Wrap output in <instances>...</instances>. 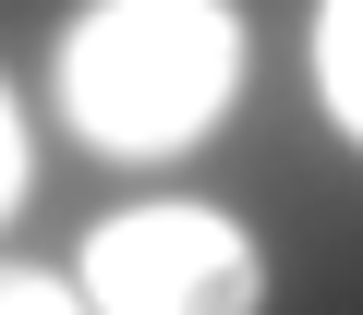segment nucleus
<instances>
[{"mask_svg": "<svg viewBox=\"0 0 363 315\" xmlns=\"http://www.w3.org/2000/svg\"><path fill=\"white\" fill-rule=\"evenodd\" d=\"M73 291L97 315H267V255L230 206L157 194V206H121L85 231Z\"/></svg>", "mask_w": 363, "mask_h": 315, "instance_id": "2", "label": "nucleus"}, {"mask_svg": "<svg viewBox=\"0 0 363 315\" xmlns=\"http://www.w3.org/2000/svg\"><path fill=\"white\" fill-rule=\"evenodd\" d=\"M0 315H97L73 279H49V267H0Z\"/></svg>", "mask_w": 363, "mask_h": 315, "instance_id": "4", "label": "nucleus"}, {"mask_svg": "<svg viewBox=\"0 0 363 315\" xmlns=\"http://www.w3.org/2000/svg\"><path fill=\"white\" fill-rule=\"evenodd\" d=\"M49 85L97 158H182L242 97V0H85Z\"/></svg>", "mask_w": 363, "mask_h": 315, "instance_id": "1", "label": "nucleus"}, {"mask_svg": "<svg viewBox=\"0 0 363 315\" xmlns=\"http://www.w3.org/2000/svg\"><path fill=\"white\" fill-rule=\"evenodd\" d=\"M315 97L363 145V0H315Z\"/></svg>", "mask_w": 363, "mask_h": 315, "instance_id": "3", "label": "nucleus"}, {"mask_svg": "<svg viewBox=\"0 0 363 315\" xmlns=\"http://www.w3.org/2000/svg\"><path fill=\"white\" fill-rule=\"evenodd\" d=\"M25 206V109H13V85H0V219Z\"/></svg>", "mask_w": 363, "mask_h": 315, "instance_id": "5", "label": "nucleus"}]
</instances>
